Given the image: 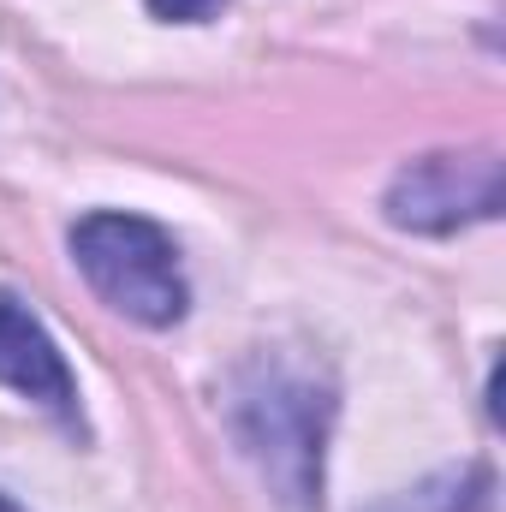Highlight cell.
Returning <instances> with one entry per match:
<instances>
[{"mask_svg": "<svg viewBox=\"0 0 506 512\" xmlns=\"http://www.w3.org/2000/svg\"><path fill=\"white\" fill-rule=\"evenodd\" d=\"M328 423H334V387L316 382L310 370L256 358L233 382V435L280 512H322Z\"/></svg>", "mask_w": 506, "mask_h": 512, "instance_id": "obj_1", "label": "cell"}, {"mask_svg": "<svg viewBox=\"0 0 506 512\" xmlns=\"http://www.w3.org/2000/svg\"><path fill=\"white\" fill-rule=\"evenodd\" d=\"M72 262L108 310L137 328H173L191 304L173 239L126 209H96L72 227Z\"/></svg>", "mask_w": 506, "mask_h": 512, "instance_id": "obj_2", "label": "cell"}, {"mask_svg": "<svg viewBox=\"0 0 506 512\" xmlns=\"http://www.w3.org/2000/svg\"><path fill=\"white\" fill-rule=\"evenodd\" d=\"M506 203V167L495 149H441L417 155L393 173L381 209L399 233H459L471 221H495Z\"/></svg>", "mask_w": 506, "mask_h": 512, "instance_id": "obj_3", "label": "cell"}, {"mask_svg": "<svg viewBox=\"0 0 506 512\" xmlns=\"http://www.w3.org/2000/svg\"><path fill=\"white\" fill-rule=\"evenodd\" d=\"M0 387L24 393L30 405L54 411L60 423H78V382H72L66 352L12 292H0Z\"/></svg>", "mask_w": 506, "mask_h": 512, "instance_id": "obj_4", "label": "cell"}, {"mask_svg": "<svg viewBox=\"0 0 506 512\" xmlns=\"http://www.w3.org/2000/svg\"><path fill=\"white\" fill-rule=\"evenodd\" d=\"M495 507V477L483 465H459V471H441L393 501H381L376 512H489Z\"/></svg>", "mask_w": 506, "mask_h": 512, "instance_id": "obj_5", "label": "cell"}, {"mask_svg": "<svg viewBox=\"0 0 506 512\" xmlns=\"http://www.w3.org/2000/svg\"><path fill=\"white\" fill-rule=\"evenodd\" d=\"M227 0H149V12L161 18V24H203V18H215Z\"/></svg>", "mask_w": 506, "mask_h": 512, "instance_id": "obj_6", "label": "cell"}, {"mask_svg": "<svg viewBox=\"0 0 506 512\" xmlns=\"http://www.w3.org/2000/svg\"><path fill=\"white\" fill-rule=\"evenodd\" d=\"M0 512H24V507H18V501H6V495H0Z\"/></svg>", "mask_w": 506, "mask_h": 512, "instance_id": "obj_7", "label": "cell"}]
</instances>
